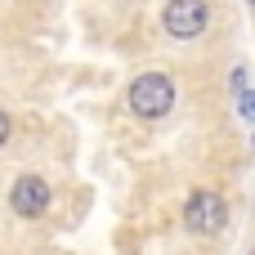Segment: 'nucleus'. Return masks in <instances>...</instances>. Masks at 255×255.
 <instances>
[{
	"instance_id": "obj_1",
	"label": "nucleus",
	"mask_w": 255,
	"mask_h": 255,
	"mask_svg": "<svg viewBox=\"0 0 255 255\" xmlns=\"http://www.w3.org/2000/svg\"><path fill=\"white\" fill-rule=\"evenodd\" d=\"M130 108H134V117H143V121L166 117V112L175 108V81H170L166 72H143V76L130 85Z\"/></svg>"
},
{
	"instance_id": "obj_2",
	"label": "nucleus",
	"mask_w": 255,
	"mask_h": 255,
	"mask_svg": "<svg viewBox=\"0 0 255 255\" xmlns=\"http://www.w3.org/2000/svg\"><path fill=\"white\" fill-rule=\"evenodd\" d=\"M184 224H188L193 233H202V238H215V233L229 224V206H224V197L211 193V188H197V193L184 202Z\"/></svg>"
},
{
	"instance_id": "obj_3",
	"label": "nucleus",
	"mask_w": 255,
	"mask_h": 255,
	"mask_svg": "<svg viewBox=\"0 0 255 255\" xmlns=\"http://www.w3.org/2000/svg\"><path fill=\"white\" fill-rule=\"evenodd\" d=\"M206 22H211L206 0H170V4L161 9V27H166L175 40H193V36H202Z\"/></svg>"
},
{
	"instance_id": "obj_4",
	"label": "nucleus",
	"mask_w": 255,
	"mask_h": 255,
	"mask_svg": "<svg viewBox=\"0 0 255 255\" xmlns=\"http://www.w3.org/2000/svg\"><path fill=\"white\" fill-rule=\"evenodd\" d=\"M9 206H13L22 220H36V215H45V206H49V184H45L40 175H22V179H13Z\"/></svg>"
},
{
	"instance_id": "obj_5",
	"label": "nucleus",
	"mask_w": 255,
	"mask_h": 255,
	"mask_svg": "<svg viewBox=\"0 0 255 255\" xmlns=\"http://www.w3.org/2000/svg\"><path fill=\"white\" fill-rule=\"evenodd\" d=\"M238 112H242V121H251V117H255V103H251V90H242V94H238Z\"/></svg>"
},
{
	"instance_id": "obj_6",
	"label": "nucleus",
	"mask_w": 255,
	"mask_h": 255,
	"mask_svg": "<svg viewBox=\"0 0 255 255\" xmlns=\"http://www.w3.org/2000/svg\"><path fill=\"white\" fill-rule=\"evenodd\" d=\"M4 139H9V117L0 112V143H4Z\"/></svg>"
}]
</instances>
